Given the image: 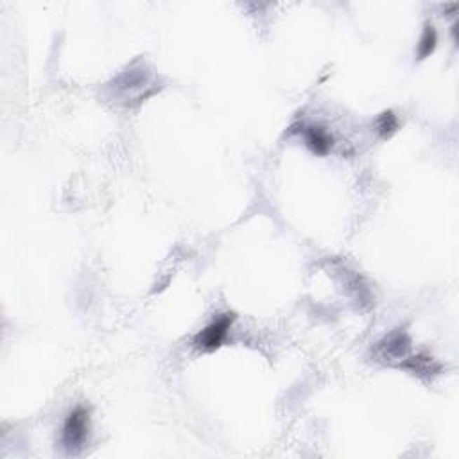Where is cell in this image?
Listing matches in <instances>:
<instances>
[{
	"label": "cell",
	"instance_id": "6da1fadb",
	"mask_svg": "<svg viewBox=\"0 0 459 459\" xmlns=\"http://www.w3.org/2000/svg\"><path fill=\"white\" fill-rule=\"evenodd\" d=\"M90 429V413L85 407H76V409L67 416L61 431V443L69 452L81 451L86 441Z\"/></svg>",
	"mask_w": 459,
	"mask_h": 459
},
{
	"label": "cell",
	"instance_id": "7a4b0ae2",
	"mask_svg": "<svg viewBox=\"0 0 459 459\" xmlns=\"http://www.w3.org/2000/svg\"><path fill=\"white\" fill-rule=\"evenodd\" d=\"M233 320H235L233 314H221L219 317H216L210 325H207L201 332L196 334L194 341H192L194 348L200 350V352H214V350L219 348L226 339L230 329H232Z\"/></svg>",
	"mask_w": 459,
	"mask_h": 459
},
{
	"label": "cell",
	"instance_id": "3957f363",
	"mask_svg": "<svg viewBox=\"0 0 459 459\" xmlns=\"http://www.w3.org/2000/svg\"><path fill=\"white\" fill-rule=\"evenodd\" d=\"M301 135H303V140L307 144L314 155L325 156L329 155L330 149L334 146L332 135L321 126H301Z\"/></svg>",
	"mask_w": 459,
	"mask_h": 459
},
{
	"label": "cell",
	"instance_id": "277c9868",
	"mask_svg": "<svg viewBox=\"0 0 459 459\" xmlns=\"http://www.w3.org/2000/svg\"><path fill=\"white\" fill-rule=\"evenodd\" d=\"M436 45H438V34H436L434 25L427 24L425 27H423L422 36H420L418 49H416L418 60H425L427 56H431V54L434 53Z\"/></svg>",
	"mask_w": 459,
	"mask_h": 459
},
{
	"label": "cell",
	"instance_id": "5b68a950",
	"mask_svg": "<svg viewBox=\"0 0 459 459\" xmlns=\"http://www.w3.org/2000/svg\"><path fill=\"white\" fill-rule=\"evenodd\" d=\"M384 348H386V357H402L409 350V339L404 332H395L384 341Z\"/></svg>",
	"mask_w": 459,
	"mask_h": 459
},
{
	"label": "cell",
	"instance_id": "8992f818",
	"mask_svg": "<svg viewBox=\"0 0 459 459\" xmlns=\"http://www.w3.org/2000/svg\"><path fill=\"white\" fill-rule=\"evenodd\" d=\"M375 128H377V133L381 135L382 139H388L391 135L397 131L399 128V118L393 111H384L377 117V122H375Z\"/></svg>",
	"mask_w": 459,
	"mask_h": 459
}]
</instances>
